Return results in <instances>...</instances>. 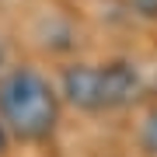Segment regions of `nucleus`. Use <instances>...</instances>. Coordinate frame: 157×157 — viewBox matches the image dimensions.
Wrapping results in <instances>:
<instances>
[{
    "label": "nucleus",
    "mask_w": 157,
    "mask_h": 157,
    "mask_svg": "<svg viewBox=\"0 0 157 157\" xmlns=\"http://www.w3.org/2000/svg\"><path fill=\"white\" fill-rule=\"evenodd\" d=\"M0 115L25 140H42L56 126V94L35 70H14L0 84Z\"/></svg>",
    "instance_id": "nucleus-1"
},
{
    "label": "nucleus",
    "mask_w": 157,
    "mask_h": 157,
    "mask_svg": "<svg viewBox=\"0 0 157 157\" xmlns=\"http://www.w3.org/2000/svg\"><path fill=\"white\" fill-rule=\"evenodd\" d=\"M140 94V73L129 63L98 67V108H122Z\"/></svg>",
    "instance_id": "nucleus-2"
},
{
    "label": "nucleus",
    "mask_w": 157,
    "mask_h": 157,
    "mask_svg": "<svg viewBox=\"0 0 157 157\" xmlns=\"http://www.w3.org/2000/svg\"><path fill=\"white\" fill-rule=\"evenodd\" d=\"M63 94L77 108L98 112V67H70L63 73Z\"/></svg>",
    "instance_id": "nucleus-3"
},
{
    "label": "nucleus",
    "mask_w": 157,
    "mask_h": 157,
    "mask_svg": "<svg viewBox=\"0 0 157 157\" xmlns=\"http://www.w3.org/2000/svg\"><path fill=\"white\" fill-rule=\"evenodd\" d=\"M143 147L150 154H157V112H150L147 122H143Z\"/></svg>",
    "instance_id": "nucleus-4"
},
{
    "label": "nucleus",
    "mask_w": 157,
    "mask_h": 157,
    "mask_svg": "<svg viewBox=\"0 0 157 157\" xmlns=\"http://www.w3.org/2000/svg\"><path fill=\"white\" fill-rule=\"evenodd\" d=\"M4 147H7V140H4V129H0V150H4Z\"/></svg>",
    "instance_id": "nucleus-5"
},
{
    "label": "nucleus",
    "mask_w": 157,
    "mask_h": 157,
    "mask_svg": "<svg viewBox=\"0 0 157 157\" xmlns=\"http://www.w3.org/2000/svg\"><path fill=\"white\" fill-rule=\"evenodd\" d=\"M0 59H4V49H0Z\"/></svg>",
    "instance_id": "nucleus-6"
}]
</instances>
